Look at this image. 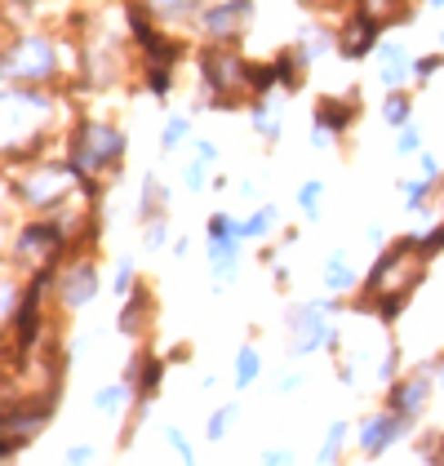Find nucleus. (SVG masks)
Segmentation results:
<instances>
[{
    "instance_id": "9b49d317",
    "label": "nucleus",
    "mask_w": 444,
    "mask_h": 466,
    "mask_svg": "<svg viewBox=\"0 0 444 466\" xmlns=\"http://www.w3.org/2000/svg\"><path fill=\"white\" fill-rule=\"evenodd\" d=\"M98 289H103V271H98V262H94L89 253H72V258L58 267L54 298H58V307H63V311H80V307H89V302L98 298Z\"/></svg>"
},
{
    "instance_id": "5701e85b",
    "label": "nucleus",
    "mask_w": 444,
    "mask_h": 466,
    "mask_svg": "<svg viewBox=\"0 0 444 466\" xmlns=\"http://www.w3.org/2000/svg\"><path fill=\"white\" fill-rule=\"evenodd\" d=\"M143 5L156 14V23L183 27V23H196V18H200V9H205L209 0H143Z\"/></svg>"
},
{
    "instance_id": "7c9ffc66",
    "label": "nucleus",
    "mask_w": 444,
    "mask_h": 466,
    "mask_svg": "<svg viewBox=\"0 0 444 466\" xmlns=\"http://www.w3.org/2000/svg\"><path fill=\"white\" fill-rule=\"evenodd\" d=\"M280 89V76H276V63H249V98H267Z\"/></svg>"
},
{
    "instance_id": "c9c22d12",
    "label": "nucleus",
    "mask_w": 444,
    "mask_h": 466,
    "mask_svg": "<svg viewBox=\"0 0 444 466\" xmlns=\"http://www.w3.org/2000/svg\"><path fill=\"white\" fill-rule=\"evenodd\" d=\"M440 72H444V49L440 54H422V58H413V85H418V89L431 85Z\"/></svg>"
},
{
    "instance_id": "72a5a7b5",
    "label": "nucleus",
    "mask_w": 444,
    "mask_h": 466,
    "mask_svg": "<svg viewBox=\"0 0 444 466\" xmlns=\"http://www.w3.org/2000/svg\"><path fill=\"white\" fill-rule=\"evenodd\" d=\"M320 200H325V182L320 178H307L298 187V209L311 218V222H320Z\"/></svg>"
},
{
    "instance_id": "f257e3e1",
    "label": "nucleus",
    "mask_w": 444,
    "mask_h": 466,
    "mask_svg": "<svg viewBox=\"0 0 444 466\" xmlns=\"http://www.w3.org/2000/svg\"><path fill=\"white\" fill-rule=\"evenodd\" d=\"M85 67V49L76 40L45 32V27H18L5 32V54H0V72L5 85H49V89H67L80 80Z\"/></svg>"
},
{
    "instance_id": "dca6fc26",
    "label": "nucleus",
    "mask_w": 444,
    "mask_h": 466,
    "mask_svg": "<svg viewBox=\"0 0 444 466\" xmlns=\"http://www.w3.org/2000/svg\"><path fill=\"white\" fill-rule=\"evenodd\" d=\"M156 320V293H151L143 280L134 285L129 298H120V316H116V329L125 333V338H143Z\"/></svg>"
},
{
    "instance_id": "39448f33",
    "label": "nucleus",
    "mask_w": 444,
    "mask_h": 466,
    "mask_svg": "<svg viewBox=\"0 0 444 466\" xmlns=\"http://www.w3.org/2000/svg\"><path fill=\"white\" fill-rule=\"evenodd\" d=\"M196 67H200V103L214 111H240L249 98V58L236 45L205 40L196 49Z\"/></svg>"
},
{
    "instance_id": "2f4dec72",
    "label": "nucleus",
    "mask_w": 444,
    "mask_h": 466,
    "mask_svg": "<svg viewBox=\"0 0 444 466\" xmlns=\"http://www.w3.org/2000/svg\"><path fill=\"white\" fill-rule=\"evenodd\" d=\"M187 134H191V116H169V120L160 125V151L174 156V151L187 143Z\"/></svg>"
},
{
    "instance_id": "4c0bfd02",
    "label": "nucleus",
    "mask_w": 444,
    "mask_h": 466,
    "mask_svg": "<svg viewBox=\"0 0 444 466\" xmlns=\"http://www.w3.org/2000/svg\"><path fill=\"white\" fill-rule=\"evenodd\" d=\"M143 227H147V231H143V245H147V249H165V245H169V214L147 218Z\"/></svg>"
},
{
    "instance_id": "0eeeda50",
    "label": "nucleus",
    "mask_w": 444,
    "mask_h": 466,
    "mask_svg": "<svg viewBox=\"0 0 444 466\" xmlns=\"http://www.w3.org/2000/svg\"><path fill=\"white\" fill-rule=\"evenodd\" d=\"M58 395H18L0 404V458H18L23 444H32L54 422Z\"/></svg>"
},
{
    "instance_id": "1a4fd4ad",
    "label": "nucleus",
    "mask_w": 444,
    "mask_h": 466,
    "mask_svg": "<svg viewBox=\"0 0 444 466\" xmlns=\"http://www.w3.org/2000/svg\"><path fill=\"white\" fill-rule=\"evenodd\" d=\"M254 27V0H209L196 18L200 40H218V45H240Z\"/></svg>"
},
{
    "instance_id": "f8f14e48",
    "label": "nucleus",
    "mask_w": 444,
    "mask_h": 466,
    "mask_svg": "<svg viewBox=\"0 0 444 466\" xmlns=\"http://www.w3.org/2000/svg\"><path fill=\"white\" fill-rule=\"evenodd\" d=\"M431 395H436V364L409 369V373H400V378L387 387V409H396L400 418H409V422L418 427V418L431 409Z\"/></svg>"
},
{
    "instance_id": "8fccbe9b",
    "label": "nucleus",
    "mask_w": 444,
    "mask_h": 466,
    "mask_svg": "<svg viewBox=\"0 0 444 466\" xmlns=\"http://www.w3.org/2000/svg\"><path fill=\"white\" fill-rule=\"evenodd\" d=\"M436 395H440V400H444V356L436 360Z\"/></svg>"
},
{
    "instance_id": "393cba45",
    "label": "nucleus",
    "mask_w": 444,
    "mask_h": 466,
    "mask_svg": "<svg viewBox=\"0 0 444 466\" xmlns=\"http://www.w3.org/2000/svg\"><path fill=\"white\" fill-rule=\"evenodd\" d=\"M382 120L391 129H400L413 120V94L409 89H382Z\"/></svg>"
},
{
    "instance_id": "de8ad7c7",
    "label": "nucleus",
    "mask_w": 444,
    "mask_h": 466,
    "mask_svg": "<svg viewBox=\"0 0 444 466\" xmlns=\"http://www.w3.org/2000/svg\"><path fill=\"white\" fill-rule=\"evenodd\" d=\"M187 356H191V347H187V342H178L174 351H165V360H169V364H183Z\"/></svg>"
},
{
    "instance_id": "bb28decb",
    "label": "nucleus",
    "mask_w": 444,
    "mask_h": 466,
    "mask_svg": "<svg viewBox=\"0 0 444 466\" xmlns=\"http://www.w3.org/2000/svg\"><path fill=\"white\" fill-rule=\"evenodd\" d=\"M240 227H245V240H267L280 227V205H258Z\"/></svg>"
},
{
    "instance_id": "423d86ee",
    "label": "nucleus",
    "mask_w": 444,
    "mask_h": 466,
    "mask_svg": "<svg viewBox=\"0 0 444 466\" xmlns=\"http://www.w3.org/2000/svg\"><path fill=\"white\" fill-rule=\"evenodd\" d=\"M427 267H431V258H422L418 236L391 240L387 249L378 253V262L369 267V276L360 280V298H356L351 307H356V311H369L382 293H418V285L427 280Z\"/></svg>"
},
{
    "instance_id": "864d4df0",
    "label": "nucleus",
    "mask_w": 444,
    "mask_h": 466,
    "mask_svg": "<svg viewBox=\"0 0 444 466\" xmlns=\"http://www.w3.org/2000/svg\"><path fill=\"white\" fill-rule=\"evenodd\" d=\"M440 466H444V435H440Z\"/></svg>"
},
{
    "instance_id": "ddd939ff",
    "label": "nucleus",
    "mask_w": 444,
    "mask_h": 466,
    "mask_svg": "<svg viewBox=\"0 0 444 466\" xmlns=\"http://www.w3.org/2000/svg\"><path fill=\"white\" fill-rule=\"evenodd\" d=\"M409 431H413V422L409 418H400L396 409H378V413H369L365 422H360V431H356V449L365 453V458H382L391 444H400Z\"/></svg>"
},
{
    "instance_id": "c756f323",
    "label": "nucleus",
    "mask_w": 444,
    "mask_h": 466,
    "mask_svg": "<svg viewBox=\"0 0 444 466\" xmlns=\"http://www.w3.org/2000/svg\"><path fill=\"white\" fill-rule=\"evenodd\" d=\"M240 422V404H218L214 413H209V422H205V440H214V444H222L227 435H231V427Z\"/></svg>"
},
{
    "instance_id": "a211bd4d",
    "label": "nucleus",
    "mask_w": 444,
    "mask_h": 466,
    "mask_svg": "<svg viewBox=\"0 0 444 466\" xmlns=\"http://www.w3.org/2000/svg\"><path fill=\"white\" fill-rule=\"evenodd\" d=\"M240 245H245V231H231V236H214L209 240V276L227 285L240 267Z\"/></svg>"
},
{
    "instance_id": "f03ea898",
    "label": "nucleus",
    "mask_w": 444,
    "mask_h": 466,
    "mask_svg": "<svg viewBox=\"0 0 444 466\" xmlns=\"http://www.w3.org/2000/svg\"><path fill=\"white\" fill-rule=\"evenodd\" d=\"M67 89L5 85V165H32L58 138V111Z\"/></svg>"
},
{
    "instance_id": "aec40b11",
    "label": "nucleus",
    "mask_w": 444,
    "mask_h": 466,
    "mask_svg": "<svg viewBox=\"0 0 444 466\" xmlns=\"http://www.w3.org/2000/svg\"><path fill=\"white\" fill-rule=\"evenodd\" d=\"M280 116H285V103H280L276 94L249 103V125H254V134H258L262 143H276V138H280Z\"/></svg>"
},
{
    "instance_id": "c85d7f7f",
    "label": "nucleus",
    "mask_w": 444,
    "mask_h": 466,
    "mask_svg": "<svg viewBox=\"0 0 444 466\" xmlns=\"http://www.w3.org/2000/svg\"><path fill=\"white\" fill-rule=\"evenodd\" d=\"M143 85H147L151 98H169L174 94V67L169 63H143Z\"/></svg>"
},
{
    "instance_id": "a18cd8bd",
    "label": "nucleus",
    "mask_w": 444,
    "mask_h": 466,
    "mask_svg": "<svg viewBox=\"0 0 444 466\" xmlns=\"http://www.w3.org/2000/svg\"><path fill=\"white\" fill-rule=\"evenodd\" d=\"M289 458H294L289 449H267V453H262V462L267 466H280V462H289Z\"/></svg>"
},
{
    "instance_id": "a878e982",
    "label": "nucleus",
    "mask_w": 444,
    "mask_h": 466,
    "mask_svg": "<svg viewBox=\"0 0 444 466\" xmlns=\"http://www.w3.org/2000/svg\"><path fill=\"white\" fill-rule=\"evenodd\" d=\"M400 191H405L409 214H418V209H427L431 200H440V182L436 178H409V182H400Z\"/></svg>"
},
{
    "instance_id": "7ed1b4c3",
    "label": "nucleus",
    "mask_w": 444,
    "mask_h": 466,
    "mask_svg": "<svg viewBox=\"0 0 444 466\" xmlns=\"http://www.w3.org/2000/svg\"><path fill=\"white\" fill-rule=\"evenodd\" d=\"M85 196V178L67 156H40L32 165L9 169V205H23L27 214H54Z\"/></svg>"
},
{
    "instance_id": "b1692460",
    "label": "nucleus",
    "mask_w": 444,
    "mask_h": 466,
    "mask_svg": "<svg viewBox=\"0 0 444 466\" xmlns=\"http://www.w3.org/2000/svg\"><path fill=\"white\" fill-rule=\"evenodd\" d=\"M138 222H147V218H160L169 214V187H160V178H143V196H138Z\"/></svg>"
},
{
    "instance_id": "a19ab883",
    "label": "nucleus",
    "mask_w": 444,
    "mask_h": 466,
    "mask_svg": "<svg viewBox=\"0 0 444 466\" xmlns=\"http://www.w3.org/2000/svg\"><path fill=\"white\" fill-rule=\"evenodd\" d=\"M165 440H169V444H174V453H178V458H183V462H196V449H191V444H187L183 427H169V431H165Z\"/></svg>"
},
{
    "instance_id": "f704fd0d",
    "label": "nucleus",
    "mask_w": 444,
    "mask_h": 466,
    "mask_svg": "<svg viewBox=\"0 0 444 466\" xmlns=\"http://www.w3.org/2000/svg\"><path fill=\"white\" fill-rule=\"evenodd\" d=\"M373 378H378V387H391V382L400 378V347H396V342L378 356V364H373Z\"/></svg>"
},
{
    "instance_id": "4468645a",
    "label": "nucleus",
    "mask_w": 444,
    "mask_h": 466,
    "mask_svg": "<svg viewBox=\"0 0 444 466\" xmlns=\"http://www.w3.org/2000/svg\"><path fill=\"white\" fill-rule=\"evenodd\" d=\"M360 120V94H320L311 107V129H325L333 138H347Z\"/></svg>"
},
{
    "instance_id": "ea45409f",
    "label": "nucleus",
    "mask_w": 444,
    "mask_h": 466,
    "mask_svg": "<svg viewBox=\"0 0 444 466\" xmlns=\"http://www.w3.org/2000/svg\"><path fill=\"white\" fill-rule=\"evenodd\" d=\"M134 285H138L134 262H120V267H116V276H111V293H116V298H129V293H134Z\"/></svg>"
},
{
    "instance_id": "6e6d98bb",
    "label": "nucleus",
    "mask_w": 444,
    "mask_h": 466,
    "mask_svg": "<svg viewBox=\"0 0 444 466\" xmlns=\"http://www.w3.org/2000/svg\"><path fill=\"white\" fill-rule=\"evenodd\" d=\"M440 49H444V27H440Z\"/></svg>"
},
{
    "instance_id": "4d7b16f0",
    "label": "nucleus",
    "mask_w": 444,
    "mask_h": 466,
    "mask_svg": "<svg viewBox=\"0 0 444 466\" xmlns=\"http://www.w3.org/2000/svg\"><path fill=\"white\" fill-rule=\"evenodd\" d=\"M36 5H49V0H36Z\"/></svg>"
},
{
    "instance_id": "6e6552de",
    "label": "nucleus",
    "mask_w": 444,
    "mask_h": 466,
    "mask_svg": "<svg viewBox=\"0 0 444 466\" xmlns=\"http://www.w3.org/2000/svg\"><path fill=\"white\" fill-rule=\"evenodd\" d=\"M338 311H342L338 293L325 298V302H298V307H289V351H294V356L338 351V347H342V333L329 324Z\"/></svg>"
},
{
    "instance_id": "412c9836",
    "label": "nucleus",
    "mask_w": 444,
    "mask_h": 466,
    "mask_svg": "<svg viewBox=\"0 0 444 466\" xmlns=\"http://www.w3.org/2000/svg\"><path fill=\"white\" fill-rule=\"evenodd\" d=\"M325 289L329 293H351V289H360V271H356V262H351V253L347 249H333L325 258Z\"/></svg>"
},
{
    "instance_id": "603ef678",
    "label": "nucleus",
    "mask_w": 444,
    "mask_h": 466,
    "mask_svg": "<svg viewBox=\"0 0 444 466\" xmlns=\"http://www.w3.org/2000/svg\"><path fill=\"white\" fill-rule=\"evenodd\" d=\"M427 5H436V9H444V0H427Z\"/></svg>"
},
{
    "instance_id": "5fc2aeb1",
    "label": "nucleus",
    "mask_w": 444,
    "mask_h": 466,
    "mask_svg": "<svg viewBox=\"0 0 444 466\" xmlns=\"http://www.w3.org/2000/svg\"><path fill=\"white\" fill-rule=\"evenodd\" d=\"M440 205H444V178H440Z\"/></svg>"
},
{
    "instance_id": "37998d69",
    "label": "nucleus",
    "mask_w": 444,
    "mask_h": 466,
    "mask_svg": "<svg viewBox=\"0 0 444 466\" xmlns=\"http://www.w3.org/2000/svg\"><path fill=\"white\" fill-rule=\"evenodd\" d=\"M418 169H422V178H444V169H440V160L431 156V151H418Z\"/></svg>"
},
{
    "instance_id": "09e8293b",
    "label": "nucleus",
    "mask_w": 444,
    "mask_h": 466,
    "mask_svg": "<svg viewBox=\"0 0 444 466\" xmlns=\"http://www.w3.org/2000/svg\"><path fill=\"white\" fill-rule=\"evenodd\" d=\"M369 245H378V249H387L391 240H387V231H382V227H373V231H369Z\"/></svg>"
},
{
    "instance_id": "20e7f679",
    "label": "nucleus",
    "mask_w": 444,
    "mask_h": 466,
    "mask_svg": "<svg viewBox=\"0 0 444 466\" xmlns=\"http://www.w3.org/2000/svg\"><path fill=\"white\" fill-rule=\"evenodd\" d=\"M125 151H129V138L116 120H103V116H76L67 138H63V156L80 169L85 182H107L125 169Z\"/></svg>"
},
{
    "instance_id": "2eb2a0df",
    "label": "nucleus",
    "mask_w": 444,
    "mask_h": 466,
    "mask_svg": "<svg viewBox=\"0 0 444 466\" xmlns=\"http://www.w3.org/2000/svg\"><path fill=\"white\" fill-rule=\"evenodd\" d=\"M373 67H378V85L382 89H409L413 85V54L400 40H382L373 49Z\"/></svg>"
},
{
    "instance_id": "473e14b6",
    "label": "nucleus",
    "mask_w": 444,
    "mask_h": 466,
    "mask_svg": "<svg viewBox=\"0 0 444 466\" xmlns=\"http://www.w3.org/2000/svg\"><path fill=\"white\" fill-rule=\"evenodd\" d=\"M347 440H351V427L338 418V422H329V431H325V444H320V462H338L342 458V449H347Z\"/></svg>"
},
{
    "instance_id": "9d476101",
    "label": "nucleus",
    "mask_w": 444,
    "mask_h": 466,
    "mask_svg": "<svg viewBox=\"0 0 444 466\" xmlns=\"http://www.w3.org/2000/svg\"><path fill=\"white\" fill-rule=\"evenodd\" d=\"M391 27V18L373 14L365 5H351V14L338 23V58L342 63H360V58H373V49L382 45V32Z\"/></svg>"
},
{
    "instance_id": "49530a36",
    "label": "nucleus",
    "mask_w": 444,
    "mask_h": 466,
    "mask_svg": "<svg viewBox=\"0 0 444 466\" xmlns=\"http://www.w3.org/2000/svg\"><path fill=\"white\" fill-rule=\"evenodd\" d=\"M236 191H240L245 200H254V196H258V182H254V178H240V182H236Z\"/></svg>"
},
{
    "instance_id": "6ab92c4d",
    "label": "nucleus",
    "mask_w": 444,
    "mask_h": 466,
    "mask_svg": "<svg viewBox=\"0 0 444 466\" xmlns=\"http://www.w3.org/2000/svg\"><path fill=\"white\" fill-rule=\"evenodd\" d=\"M214 165H218V143L214 138H200L196 143V156H191V165H187V191H205V187H214Z\"/></svg>"
},
{
    "instance_id": "cd10ccee",
    "label": "nucleus",
    "mask_w": 444,
    "mask_h": 466,
    "mask_svg": "<svg viewBox=\"0 0 444 466\" xmlns=\"http://www.w3.org/2000/svg\"><path fill=\"white\" fill-rule=\"evenodd\" d=\"M258 373H262V356H258V347H240V351H236V369H231L236 387H240V391H249V387L258 382Z\"/></svg>"
},
{
    "instance_id": "4be33fe9",
    "label": "nucleus",
    "mask_w": 444,
    "mask_h": 466,
    "mask_svg": "<svg viewBox=\"0 0 444 466\" xmlns=\"http://www.w3.org/2000/svg\"><path fill=\"white\" fill-rule=\"evenodd\" d=\"M329 49L338 54V27H329V23H311V27H302V36H298V54L307 58V67H311V63H320Z\"/></svg>"
},
{
    "instance_id": "c03bdc74",
    "label": "nucleus",
    "mask_w": 444,
    "mask_h": 466,
    "mask_svg": "<svg viewBox=\"0 0 444 466\" xmlns=\"http://www.w3.org/2000/svg\"><path fill=\"white\" fill-rule=\"evenodd\" d=\"M298 387H302V373H298V369H294V373H285V378H280V382H276V391H280V395L298 391Z\"/></svg>"
},
{
    "instance_id": "f3484780",
    "label": "nucleus",
    "mask_w": 444,
    "mask_h": 466,
    "mask_svg": "<svg viewBox=\"0 0 444 466\" xmlns=\"http://www.w3.org/2000/svg\"><path fill=\"white\" fill-rule=\"evenodd\" d=\"M94 413L98 418H107V422H129L134 413H138V391H134V382H107V387H98L94 391ZM138 427V422H134Z\"/></svg>"
},
{
    "instance_id": "79ce46f5",
    "label": "nucleus",
    "mask_w": 444,
    "mask_h": 466,
    "mask_svg": "<svg viewBox=\"0 0 444 466\" xmlns=\"http://www.w3.org/2000/svg\"><path fill=\"white\" fill-rule=\"evenodd\" d=\"M98 458V449L94 444H72L67 453H63V462H72V466H80V462H94Z\"/></svg>"
},
{
    "instance_id": "3c124183",
    "label": "nucleus",
    "mask_w": 444,
    "mask_h": 466,
    "mask_svg": "<svg viewBox=\"0 0 444 466\" xmlns=\"http://www.w3.org/2000/svg\"><path fill=\"white\" fill-rule=\"evenodd\" d=\"M187 249H191V240H187V236H178V240H174V258H187Z\"/></svg>"
},
{
    "instance_id": "58836bf2",
    "label": "nucleus",
    "mask_w": 444,
    "mask_h": 466,
    "mask_svg": "<svg viewBox=\"0 0 444 466\" xmlns=\"http://www.w3.org/2000/svg\"><path fill=\"white\" fill-rule=\"evenodd\" d=\"M418 249H422V258H431V262L440 258V253H444V222L427 227V231L418 236Z\"/></svg>"
},
{
    "instance_id": "e433bc0d",
    "label": "nucleus",
    "mask_w": 444,
    "mask_h": 466,
    "mask_svg": "<svg viewBox=\"0 0 444 466\" xmlns=\"http://www.w3.org/2000/svg\"><path fill=\"white\" fill-rule=\"evenodd\" d=\"M422 151V129H418V120H409L396 129V156H418Z\"/></svg>"
}]
</instances>
